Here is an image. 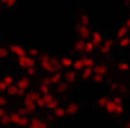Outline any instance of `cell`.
<instances>
[{
  "instance_id": "6da1fadb",
  "label": "cell",
  "mask_w": 130,
  "mask_h": 128,
  "mask_svg": "<svg viewBox=\"0 0 130 128\" xmlns=\"http://www.w3.org/2000/svg\"><path fill=\"white\" fill-rule=\"evenodd\" d=\"M40 66L42 69H45L47 73H54V71H62V64L61 59L50 56V54H42L40 56Z\"/></svg>"
},
{
  "instance_id": "7a4b0ae2",
  "label": "cell",
  "mask_w": 130,
  "mask_h": 128,
  "mask_svg": "<svg viewBox=\"0 0 130 128\" xmlns=\"http://www.w3.org/2000/svg\"><path fill=\"white\" fill-rule=\"evenodd\" d=\"M30 116H28V113L23 109H18V111H14V113H10V121H12V125H18V126H30Z\"/></svg>"
},
{
  "instance_id": "3957f363",
  "label": "cell",
  "mask_w": 130,
  "mask_h": 128,
  "mask_svg": "<svg viewBox=\"0 0 130 128\" xmlns=\"http://www.w3.org/2000/svg\"><path fill=\"white\" fill-rule=\"evenodd\" d=\"M40 94H37V92H26L24 94V99H23V104H24V111L30 114V113H35L37 111V99H38Z\"/></svg>"
},
{
  "instance_id": "277c9868",
  "label": "cell",
  "mask_w": 130,
  "mask_h": 128,
  "mask_svg": "<svg viewBox=\"0 0 130 128\" xmlns=\"http://www.w3.org/2000/svg\"><path fill=\"white\" fill-rule=\"evenodd\" d=\"M104 109L108 113H111V114H123V102H118V100H115L111 97V99H108Z\"/></svg>"
},
{
  "instance_id": "5b68a950",
  "label": "cell",
  "mask_w": 130,
  "mask_h": 128,
  "mask_svg": "<svg viewBox=\"0 0 130 128\" xmlns=\"http://www.w3.org/2000/svg\"><path fill=\"white\" fill-rule=\"evenodd\" d=\"M35 64H37V57H31L30 54H24V56L18 57V66L23 69L30 68V66H35Z\"/></svg>"
},
{
  "instance_id": "8992f818",
  "label": "cell",
  "mask_w": 130,
  "mask_h": 128,
  "mask_svg": "<svg viewBox=\"0 0 130 128\" xmlns=\"http://www.w3.org/2000/svg\"><path fill=\"white\" fill-rule=\"evenodd\" d=\"M42 95H43V100H45V109H49V111H54V109L59 106V100L54 97L50 92H49V94H42Z\"/></svg>"
},
{
  "instance_id": "52a82bcc",
  "label": "cell",
  "mask_w": 130,
  "mask_h": 128,
  "mask_svg": "<svg viewBox=\"0 0 130 128\" xmlns=\"http://www.w3.org/2000/svg\"><path fill=\"white\" fill-rule=\"evenodd\" d=\"M106 73H108V68L104 64H95L94 66V76L92 78L95 80V81H102L104 76H106Z\"/></svg>"
},
{
  "instance_id": "ba28073f",
  "label": "cell",
  "mask_w": 130,
  "mask_h": 128,
  "mask_svg": "<svg viewBox=\"0 0 130 128\" xmlns=\"http://www.w3.org/2000/svg\"><path fill=\"white\" fill-rule=\"evenodd\" d=\"M16 83V80H14V76H10V75H7V76H4V78L0 80V92L4 94V92H7V90L12 87Z\"/></svg>"
},
{
  "instance_id": "9c48e42d",
  "label": "cell",
  "mask_w": 130,
  "mask_h": 128,
  "mask_svg": "<svg viewBox=\"0 0 130 128\" xmlns=\"http://www.w3.org/2000/svg\"><path fill=\"white\" fill-rule=\"evenodd\" d=\"M16 83H18V87H19V90H21V94H23V95L30 90V85H31V81H30L28 76H21V78H18Z\"/></svg>"
},
{
  "instance_id": "30bf717a",
  "label": "cell",
  "mask_w": 130,
  "mask_h": 128,
  "mask_svg": "<svg viewBox=\"0 0 130 128\" xmlns=\"http://www.w3.org/2000/svg\"><path fill=\"white\" fill-rule=\"evenodd\" d=\"M76 33H78V36H80V38H83V40H87L90 35H92L89 24H78V26H76Z\"/></svg>"
},
{
  "instance_id": "8fae6325",
  "label": "cell",
  "mask_w": 130,
  "mask_h": 128,
  "mask_svg": "<svg viewBox=\"0 0 130 128\" xmlns=\"http://www.w3.org/2000/svg\"><path fill=\"white\" fill-rule=\"evenodd\" d=\"M9 50H10V54H14L16 57H21V56L28 54V50L24 49L23 45H16V43H14V45H10V47H9Z\"/></svg>"
},
{
  "instance_id": "7c38bea8",
  "label": "cell",
  "mask_w": 130,
  "mask_h": 128,
  "mask_svg": "<svg viewBox=\"0 0 130 128\" xmlns=\"http://www.w3.org/2000/svg\"><path fill=\"white\" fill-rule=\"evenodd\" d=\"M30 126L31 128H47L49 123H47L45 119H42V118H31L30 119Z\"/></svg>"
},
{
  "instance_id": "4fadbf2b",
  "label": "cell",
  "mask_w": 130,
  "mask_h": 128,
  "mask_svg": "<svg viewBox=\"0 0 130 128\" xmlns=\"http://www.w3.org/2000/svg\"><path fill=\"white\" fill-rule=\"evenodd\" d=\"M90 40L95 43V47H101V43L104 42V36H102V33H101V31H92V35H90Z\"/></svg>"
},
{
  "instance_id": "5bb4252c",
  "label": "cell",
  "mask_w": 130,
  "mask_h": 128,
  "mask_svg": "<svg viewBox=\"0 0 130 128\" xmlns=\"http://www.w3.org/2000/svg\"><path fill=\"white\" fill-rule=\"evenodd\" d=\"M111 47H113V40L108 38V40H104L102 43H101V54H109L111 52Z\"/></svg>"
},
{
  "instance_id": "9a60e30c",
  "label": "cell",
  "mask_w": 130,
  "mask_h": 128,
  "mask_svg": "<svg viewBox=\"0 0 130 128\" xmlns=\"http://www.w3.org/2000/svg\"><path fill=\"white\" fill-rule=\"evenodd\" d=\"M50 85H52L50 78H43L40 81V94H49L50 92Z\"/></svg>"
},
{
  "instance_id": "2e32d148",
  "label": "cell",
  "mask_w": 130,
  "mask_h": 128,
  "mask_svg": "<svg viewBox=\"0 0 130 128\" xmlns=\"http://www.w3.org/2000/svg\"><path fill=\"white\" fill-rule=\"evenodd\" d=\"M64 80L70 83V85H73L75 81H76V71L71 68V71H66V75H64Z\"/></svg>"
},
{
  "instance_id": "e0dca14e",
  "label": "cell",
  "mask_w": 130,
  "mask_h": 128,
  "mask_svg": "<svg viewBox=\"0 0 130 128\" xmlns=\"http://www.w3.org/2000/svg\"><path fill=\"white\" fill-rule=\"evenodd\" d=\"M82 73V78H92V76H94V66H87V68H83L80 71Z\"/></svg>"
},
{
  "instance_id": "ac0fdd59",
  "label": "cell",
  "mask_w": 130,
  "mask_h": 128,
  "mask_svg": "<svg viewBox=\"0 0 130 128\" xmlns=\"http://www.w3.org/2000/svg\"><path fill=\"white\" fill-rule=\"evenodd\" d=\"M50 81H52V85H57L61 80H62V75H61V71H54V73H50Z\"/></svg>"
},
{
  "instance_id": "d6986e66",
  "label": "cell",
  "mask_w": 130,
  "mask_h": 128,
  "mask_svg": "<svg viewBox=\"0 0 130 128\" xmlns=\"http://www.w3.org/2000/svg\"><path fill=\"white\" fill-rule=\"evenodd\" d=\"M95 49H97V47H95V43H94L92 40H85V49H83V54H90V52H94Z\"/></svg>"
},
{
  "instance_id": "ffe728a7",
  "label": "cell",
  "mask_w": 130,
  "mask_h": 128,
  "mask_svg": "<svg viewBox=\"0 0 130 128\" xmlns=\"http://www.w3.org/2000/svg\"><path fill=\"white\" fill-rule=\"evenodd\" d=\"M66 111H68V116H75V114L78 113V104H75V102H70V104L66 106Z\"/></svg>"
},
{
  "instance_id": "44dd1931",
  "label": "cell",
  "mask_w": 130,
  "mask_h": 128,
  "mask_svg": "<svg viewBox=\"0 0 130 128\" xmlns=\"http://www.w3.org/2000/svg\"><path fill=\"white\" fill-rule=\"evenodd\" d=\"M54 116H56V118H64V116H68V111H66V107L57 106V107L54 109Z\"/></svg>"
},
{
  "instance_id": "7402d4cb",
  "label": "cell",
  "mask_w": 130,
  "mask_h": 128,
  "mask_svg": "<svg viewBox=\"0 0 130 128\" xmlns=\"http://www.w3.org/2000/svg\"><path fill=\"white\" fill-rule=\"evenodd\" d=\"M128 33H130L128 28L123 24L121 28H118V30H116V36H118V38H123V36H128Z\"/></svg>"
},
{
  "instance_id": "603a6c76",
  "label": "cell",
  "mask_w": 130,
  "mask_h": 128,
  "mask_svg": "<svg viewBox=\"0 0 130 128\" xmlns=\"http://www.w3.org/2000/svg\"><path fill=\"white\" fill-rule=\"evenodd\" d=\"M7 94H10V95H18V97L23 95V94H21V90H19V87H18V83H14V85L7 90Z\"/></svg>"
},
{
  "instance_id": "cb8c5ba5",
  "label": "cell",
  "mask_w": 130,
  "mask_h": 128,
  "mask_svg": "<svg viewBox=\"0 0 130 128\" xmlns=\"http://www.w3.org/2000/svg\"><path fill=\"white\" fill-rule=\"evenodd\" d=\"M118 45L123 47V49L125 47H130V35L128 36H123V38H118Z\"/></svg>"
},
{
  "instance_id": "d4e9b609",
  "label": "cell",
  "mask_w": 130,
  "mask_h": 128,
  "mask_svg": "<svg viewBox=\"0 0 130 128\" xmlns=\"http://www.w3.org/2000/svg\"><path fill=\"white\" fill-rule=\"evenodd\" d=\"M61 64H62V68H73V59L71 57H61Z\"/></svg>"
},
{
  "instance_id": "484cf974",
  "label": "cell",
  "mask_w": 130,
  "mask_h": 128,
  "mask_svg": "<svg viewBox=\"0 0 130 128\" xmlns=\"http://www.w3.org/2000/svg\"><path fill=\"white\" fill-rule=\"evenodd\" d=\"M82 61H83V66H85V68H87V66H95L94 59L90 57L89 54H85V57H82Z\"/></svg>"
},
{
  "instance_id": "4316f807",
  "label": "cell",
  "mask_w": 130,
  "mask_h": 128,
  "mask_svg": "<svg viewBox=\"0 0 130 128\" xmlns=\"http://www.w3.org/2000/svg\"><path fill=\"white\" fill-rule=\"evenodd\" d=\"M75 49L78 50V52H83V49H85V40L78 38L76 42H75Z\"/></svg>"
},
{
  "instance_id": "83f0119b",
  "label": "cell",
  "mask_w": 130,
  "mask_h": 128,
  "mask_svg": "<svg viewBox=\"0 0 130 128\" xmlns=\"http://www.w3.org/2000/svg\"><path fill=\"white\" fill-rule=\"evenodd\" d=\"M83 68H85V66H83L82 57H80V59H76V61H73V69H75V71H82Z\"/></svg>"
},
{
  "instance_id": "f1b7e54d",
  "label": "cell",
  "mask_w": 130,
  "mask_h": 128,
  "mask_svg": "<svg viewBox=\"0 0 130 128\" xmlns=\"http://www.w3.org/2000/svg\"><path fill=\"white\" fill-rule=\"evenodd\" d=\"M118 69L123 71V73H127V71H130V64L127 61H120V62H118Z\"/></svg>"
},
{
  "instance_id": "f546056e",
  "label": "cell",
  "mask_w": 130,
  "mask_h": 128,
  "mask_svg": "<svg viewBox=\"0 0 130 128\" xmlns=\"http://www.w3.org/2000/svg\"><path fill=\"white\" fill-rule=\"evenodd\" d=\"M68 85H70V83H68L66 80H61L59 83L56 85V88H57V92H64V90L68 88Z\"/></svg>"
},
{
  "instance_id": "4dcf8cb0",
  "label": "cell",
  "mask_w": 130,
  "mask_h": 128,
  "mask_svg": "<svg viewBox=\"0 0 130 128\" xmlns=\"http://www.w3.org/2000/svg\"><path fill=\"white\" fill-rule=\"evenodd\" d=\"M0 123H2V125H12V121H10V113H5V114L2 116V119H0Z\"/></svg>"
},
{
  "instance_id": "1f68e13d",
  "label": "cell",
  "mask_w": 130,
  "mask_h": 128,
  "mask_svg": "<svg viewBox=\"0 0 130 128\" xmlns=\"http://www.w3.org/2000/svg\"><path fill=\"white\" fill-rule=\"evenodd\" d=\"M9 52H10V50L7 49V47H4V45H0V61H2V59H5V57L9 56Z\"/></svg>"
},
{
  "instance_id": "d6a6232c",
  "label": "cell",
  "mask_w": 130,
  "mask_h": 128,
  "mask_svg": "<svg viewBox=\"0 0 130 128\" xmlns=\"http://www.w3.org/2000/svg\"><path fill=\"white\" fill-rule=\"evenodd\" d=\"M24 71H26L28 76H37V64H35V66H30V68H26Z\"/></svg>"
},
{
  "instance_id": "836d02e7",
  "label": "cell",
  "mask_w": 130,
  "mask_h": 128,
  "mask_svg": "<svg viewBox=\"0 0 130 128\" xmlns=\"http://www.w3.org/2000/svg\"><path fill=\"white\" fill-rule=\"evenodd\" d=\"M5 7H14V5H18V0H0Z\"/></svg>"
},
{
  "instance_id": "e575fe53",
  "label": "cell",
  "mask_w": 130,
  "mask_h": 128,
  "mask_svg": "<svg viewBox=\"0 0 130 128\" xmlns=\"http://www.w3.org/2000/svg\"><path fill=\"white\" fill-rule=\"evenodd\" d=\"M106 102H108V97H101V99H97V107H102L104 109V106H106Z\"/></svg>"
},
{
  "instance_id": "d590c367",
  "label": "cell",
  "mask_w": 130,
  "mask_h": 128,
  "mask_svg": "<svg viewBox=\"0 0 130 128\" xmlns=\"http://www.w3.org/2000/svg\"><path fill=\"white\" fill-rule=\"evenodd\" d=\"M78 24H90V17L87 16V14H83V16L80 17V23H78Z\"/></svg>"
},
{
  "instance_id": "8d00e7d4",
  "label": "cell",
  "mask_w": 130,
  "mask_h": 128,
  "mask_svg": "<svg viewBox=\"0 0 130 128\" xmlns=\"http://www.w3.org/2000/svg\"><path fill=\"white\" fill-rule=\"evenodd\" d=\"M5 104H7V99H5V95L0 92V107H5Z\"/></svg>"
},
{
  "instance_id": "74e56055",
  "label": "cell",
  "mask_w": 130,
  "mask_h": 128,
  "mask_svg": "<svg viewBox=\"0 0 130 128\" xmlns=\"http://www.w3.org/2000/svg\"><path fill=\"white\" fill-rule=\"evenodd\" d=\"M28 54H30L31 57H40V56H38V50H37V49H30V50H28Z\"/></svg>"
},
{
  "instance_id": "f35d334b",
  "label": "cell",
  "mask_w": 130,
  "mask_h": 128,
  "mask_svg": "<svg viewBox=\"0 0 130 128\" xmlns=\"http://www.w3.org/2000/svg\"><path fill=\"white\" fill-rule=\"evenodd\" d=\"M111 90H113V92H115V90H121V85L120 83H115V85L111 87Z\"/></svg>"
},
{
  "instance_id": "ab89813d",
  "label": "cell",
  "mask_w": 130,
  "mask_h": 128,
  "mask_svg": "<svg viewBox=\"0 0 130 128\" xmlns=\"http://www.w3.org/2000/svg\"><path fill=\"white\" fill-rule=\"evenodd\" d=\"M125 26H127V28H128V31H130V17L125 21Z\"/></svg>"
},
{
  "instance_id": "60d3db41",
  "label": "cell",
  "mask_w": 130,
  "mask_h": 128,
  "mask_svg": "<svg viewBox=\"0 0 130 128\" xmlns=\"http://www.w3.org/2000/svg\"><path fill=\"white\" fill-rule=\"evenodd\" d=\"M125 4H127V5H130V0H125Z\"/></svg>"
},
{
  "instance_id": "b9f144b4",
  "label": "cell",
  "mask_w": 130,
  "mask_h": 128,
  "mask_svg": "<svg viewBox=\"0 0 130 128\" xmlns=\"http://www.w3.org/2000/svg\"><path fill=\"white\" fill-rule=\"evenodd\" d=\"M127 126H128V128H130V121H128V123H127Z\"/></svg>"
},
{
  "instance_id": "7bdbcfd3",
  "label": "cell",
  "mask_w": 130,
  "mask_h": 128,
  "mask_svg": "<svg viewBox=\"0 0 130 128\" xmlns=\"http://www.w3.org/2000/svg\"><path fill=\"white\" fill-rule=\"evenodd\" d=\"M128 88H130V85H128Z\"/></svg>"
},
{
  "instance_id": "ee69618b",
  "label": "cell",
  "mask_w": 130,
  "mask_h": 128,
  "mask_svg": "<svg viewBox=\"0 0 130 128\" xmlns=\"http://www.w3.org/2000/svg\"><path fill=\"white\" fill-rule=\"evenodd\" d=\"M0 4H2V2H0Z\"/></svg>"
}]
</instances>
